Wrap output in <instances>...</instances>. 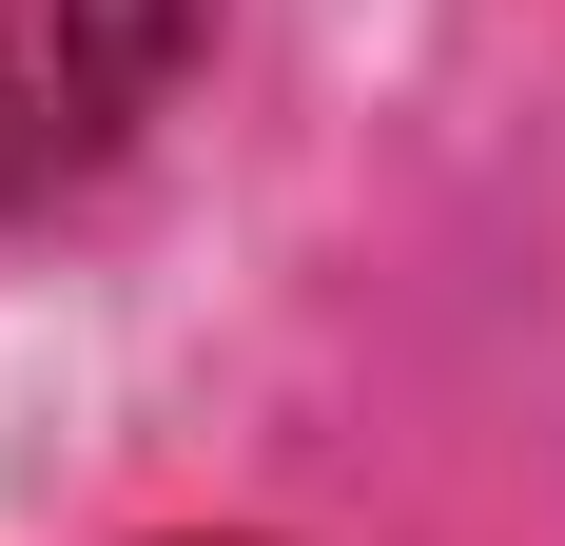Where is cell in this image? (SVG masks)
<instances>
[{
    "instance_id": "6da1fadb",
    "label": "cell",
    "mask_w": 565,
    "mask_h": 546,
    "mask_svg": "<svg viewBox=\"0 0 565 546\" xmlns=\"http://www.w3.org/2000/svg\"><path fill=\"white\" fill-rule=\"evenodd\" d=\"M195 0H0V196H78V176L175 98Z\"/></svg>"
}]
</instances>
